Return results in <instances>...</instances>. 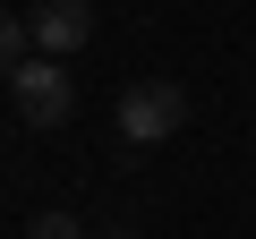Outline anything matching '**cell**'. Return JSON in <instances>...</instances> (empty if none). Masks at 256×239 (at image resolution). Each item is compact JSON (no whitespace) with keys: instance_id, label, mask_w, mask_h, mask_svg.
Masks as SVG:
<instances>
[{"instance_id":"cell-3","label":"cell","mask_w":256,"mask_h":239,"mask_svg":"<svg viewBox=\"0 0 256 239\" xmlns=\"http://www.w3.org/2000/svg\"><path fill=\"white\" fill-rule=\"evenodd\" d=\"M34 52L43 60H77L86 43H94V0H34Z\"/></svg>"},{"instance_id":"cell-5","label":"cell","mask_w":256,"mask_h":239,"mask_svg":"<svg viewBox=\"0 0 256 239\" xmlns=\"http://www.w3.org/2000/svg\"><path fill=\"white\" fill-rule=\"evenodd\" d=\"M26 239H86V222H77V214H34Z\"/></svg>"},{"instance_id":"cell-4","label":"cell","mask_w":256,"mask_h":239,"mask_svg":"<svg viewBox=\"0 0 256 239\" xmlns=\"http://www.w3.org/2000/svg\"><path fill=\"white\" fill-rule=\"evenodd\" d=\"M26 60H34V26L26 18H0V77H18Z\"/></svg>"},{"instance_id":"cell-6","label":"cell","mask_w":256,"mask_h":239,"mask_svg":"<svg viewBox=\"0 0 256 239\" xmlns=\"http://www.w3.org/2000/svg\"><path fill=\"white\" fill-rule=\"evenodd\" d=\"M102 239H137V230H102Z\"/></svg>"},{"instance_id":"cell-2","label":"cell","mask_w":256,"mask_h":239,"mask_svg":"<svg viewBox=\"0 0 256 239\" xmlns=\"http://www.w3.org/2000/svg\"><path fill=\"white\" fill-rule=\"evenodd\" d=\"M9 94H18V120L26 128H60V120L77 111V86H68V60H26L18 77H9Z\"/></svg>"},{"instance_id":"cell-1","label":"cell","mask_w":256,"mask_h":239,"mask_svg":"<svg viewBox=\"0 0 256 239\" xmlns=\"http://www.w3.org/2000/svg\"><path fill=\"white\" fill-rule=\"evenodd\" d=\"M180 128H188V86L146 77V86L120 94V137H128V146H162V137H180Z\"/></svg>"}]
</instances>
